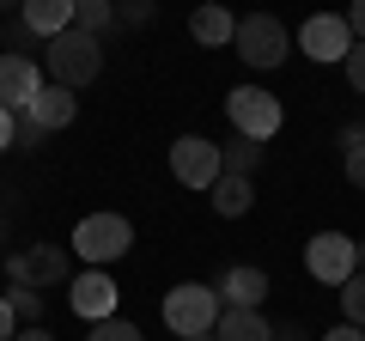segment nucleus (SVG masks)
<instances>
[{"mask_svg":"<svg viewBox=\"0 0 365 341\" xmlns=\"http://www.w3.org/2000/svg\"><path fill=\"white\" fill-rule=\"evenodd\" d=\"M359 146H365V128H359V122H347V128H341V153H359Z\"/></svg>","mask_w":365,"mask_h":341,"instance_id":"cd10ccee","label":"nucleus"},{"mask_svg":"<svg viewBox=\"0 0 365 341\" xmlns=\"http://www.w3.org/2000/svg\"><path fill=\"white\" fill-rule=\"evenodd\" d=\"M250 208H256V189H250V177H220V183H213V213H225V220H244Z\"/></svg>","mask_w":365,"mask_h":341,"instance_id":"f3484780","label":"nucleus"},{"mask_svg":"<svg viewBox=\"0 0 365 341\" xmlns=\"http://www.w3.org/2000/svg\"><path fill=\"white\" fill-rule=\"evenodd\" d=\"M353 268L365 275V238H353Z\"/></svg>","mask_w":365,"mask_h":341,"instance_id":"72a5a7b5","label":"nucleus"},{"mask_svg":"<svg viewBox=\"0 0 365 341\" xmlns=\"http://www.w3.org/2000/svg\"><path fill=\"white\" fill-rule=\"evenodd\" d=\"M13 146H31V153L43 146V128H37V116H31V110H19V116H13Z\"/></svg>","mask_w":365,"mask_h":341,"instance_id":"5701e85b","label":"nucleus"},{"mask_svg":"<svg viewBox=\"0 0 365 341\" xmlns=\"http://www.w3.org/2000/svg\"><path fill=\"white\" fill-rule=\"evenodd\" d=\"M128 250H134V225L122 213H86L73 225V256H86V268H110Z\"/></svg>","mask_w":365,"mask_h":341,"instance_id":"7ed1b4c3","label":"nucleus"},{"mask_svg":"<svg viewBox=\"0 0 365 341\" xmlns=\"http://www.w3.org/2000/svg\"><path fill=\"white\" fill-rule=\"evenodd\" d=\"M19 335V317H13V305H6V292H0V341H13Z\"/></svg>","mask_w":365,"mask_h":341,"instance_id":"bb28decb","label":"nucleus"},{"mask_svg":"<svg viewBox=\"0 0 365 341\" xmlns=\"http://www.w3.org/2000/svg\"><path fill=\"white\" fill-rule=\"evenodd\" d=\"M86 341H146V335H140L134 323H122V317H110V323H91Z\"/></svg>","mask_w":365,"mask_h":341,"instance_id":"4be33fe9","label":"nucleus"},{"mask_svg":"<svg viewBox=\"0 0 365 341\" xmlns=\"http://www.w3.org/2000/svg\"><path fill=\"white\" fill-rule=\"evenodd\" d=\"M110 25H116V6H110V0H73V31H86V37H104Z\"/></svg>","mask_w":365,"mask_h":341,"instance_id":"a211bd4d","label":"nucleus"},{"mask_svg":"<svg viewBox=\"0 0 365 341\" xmlns=\"http://www.w3.org/2000/svg\"><path fill=\"white\" fill-rule=\"evenodd\" d=\"M19 25H25L31 37L55 43L61 31H73V0H25V13H19Z\"/></svg>","mask_w":365,"mask_h":341,"instance_id":"ddd939ff","label":"nucleus"},{"mask_svg":"<svg viewBox=\"0 0 365 341\" xmlns=\"http://www.w3.org/2000/svg\"><path fill=\"white\" fill-rule=\"evenodd\" d=\"M274 341H304V329L299 323H280V329H274Z\"/></svg>","mask_w":365,"mask_h":341,"instance_id":"2f4dec72","label":"nucleus"},{"mask_svg":"<svg viewBox=\"0 0 365 341\" xmlns=\"http://www.w3.org/2000/svg\"><path fill=\"white\" fill-rule=\"evenodd\" d=\"M304 268H311V280H323V287H347L359 268H353V238L341 232H317L311 244H304Z\"/></svg>","mask_w":365,"mask_h":341,"instance_id":"6e6552de","label":"nucleus"},{"mask_svg":"<svg viewBox=\"0 0 365 341\" xmlns=\"http://www.w3.org/2000/svg\"><path fill=\"white\" fill-rule=\"evenodd\" d=\"M220 165H225V177H250V170L262 165V146H256V141H244V134H237L232 146H220Z\"/></svg>","mask_w":365,"mask_h":341,"instance_id":"6ab92c4d","label":"nucleus"},{"mask_svg":"<svg viewBox=\"0 0 365 341\" xmlns=\"http://www.w3.org/2000/svg\"><path fill=\"white\" fill-rule=\"evenodd\" d=\"M347 86L365 98V43H353V55H347Z\"/></svg>","mask_w":365,"mask_h":341,"instance_id":"393cba45","label":"nucleus"},{"mask_svg":"<svg viewBox=\"0 0 365 341\" xmlns=\"http://www.w3.org/2000/svg\"><path fill=\"white\" fill-rule=\"evenodd\" d=\"M225 116H232V128L244 134V141H274L280 134V122H287V110H280V98L262 92V86H237L232 98H225Z\"/></svg>","mask_w":365,"mask_h":341,"instance_id":"39448f33","label":"nucleus"},{"mask_svg":"<svg viewBox=\"0 0 365 341\" xmlns=\"http://www.w3.org/2000/svg\"><path fill=\"white\" fill-rule=\"evenodd\" d=\"M232 49H237V61H244V67H280L292 55V31L280 25L274 13H250V19H237Z\"/></svg>","mask_w":365,"mask_h":341,"instance_id":"20e7f679","label":"nucleus"},{"mask_svg":"<svg viewBox=\"0 0 365 341\" xmlns=\"http://www.w3.org/2000/svg\"><path fill=\"white\" fill-rule=\"evenodd\" d=\"M6 280L13 287H61V280H73V268H67V250L61 244H37V250H13L6 256Z\"/></svg>","mask_w":365,"mask_h":341,"instance_id":"423d86ee","label":"nucleus"},{"mask_svg":"<svg viewBox=\"0 0 365 341\" xmlns=\"http://www.w3.org/2000/svg\"><path fill=\"white\" fill-rule=\"evenodd\" d=\"M31 116H37V128H43V134H55V128H73V116H79V98L67 92V86H43V92H37V104H31Z\"/></svg>","mask_w":365,"mask_h":341,"instance_id":"4468645a","label":"nucleus"},{"mask_svg":"<svg viewBox=\"0 0 365 341\" xmlns=\"http://www.w3.org/2000/svg\"><path fill=\"white\" fill-rule=\"evenodd\" d=\"M323 341H365V329H353V323H341V329H329Z\"/></svg>","mask_w":365,"mask_h":341,"instance_id":"c756f323","label":"nucleus"},{"mask_svg":"<svg viewBox=\"0 0 365 341\" xmlns=\"http://www.w3.org/2000/svg\"><path fill=\"white\" fill-rule=\"evenodd\" d=\"M195 341H213V335H195Z\"/></svg>","mask_w":365,"mask_h":341,"instance_id":"f704fd0d","label":"nucleus"},{"mask_svg":"<svg viewBox=\"0 0 365 341\" xmlns=\"http://www.w3.org/2000/svg\"><path fill=\"white\" fill-rule=\"evenodd\" d=\"M341 311H347L353 329H365V275H353L347 287H341Z\"/></svg>","mask_w":365,"mask_h":341,"instance_id":"412c9836","label":"nucleus"},{"mask_svg":"<svg viewBox=\"0 0 365 341\" xmlns=\"http://www.w3.org/2000/svg\"><path fill=\"white\" fill-rule=\"evenodd\" d=\"M153 19H158V6H153V0H128V6H116V25H153Z\"/></svg>","mask_w":365,"mask_h":341,"instance_id":"b1692460","label":"nucleus"},{"mask_svg":"<svg viewBox=\"0 0 365 341\" xmlns=\"http://www.w3.org/2000/svg\"><path fill=\"white\" fill-rule=\"evenodd\" d=\"M189 37L207 43V49H220V43H232V37H237V19L225 13V6H201V13L189 19Z\"/></svg>","mask_w":365,"mask_h":341,"instance_id":"dca6fc26","label":"nucleus"},{"mask_svg":"<svg viewBox=\"0 0 365 341\" xmlns=\"http://www.w3.org/2000/svg\"><path fill=\"white\" fill-rule=\"evenodd\" d=\"M347 31H353V37H359V43H365V0H359V6H353V13H347Z\"/></svg>","mask_w":365,"mask_h":341,"instance_id":"c85d7f7f","label":"nucleus"},{"mask_svg":"<svg viewBox=\"0 0 365 341\" xmlns=\"http://www.w3.org/2000/svg\"><path fill=\"white\" fill-rule=\"evenodd\" d=\"M299 49L311 55V61H347V55H353V31H347V19H341V13H317V19H304Z\"/></svg>","mask_w":365,"mask_h":341,"instance_id":"9d476101","label":"nucleus"},{"mask_svg":"<svg viewBox=\"0 0 365 341\" xmlns=\"http://www.w3.org/2000/svg\"><path fill=\"white\" fill-rule=\"evenodd\" d=\"M347 183L365 189V146H359V153H347Z\"/></svg>","mask_w":365,"mask_h":341,"instance_id":"a878e982","label":"nucleus"},{"mask_svg":"<svg viewBox=\"0 0 365 341\" xmlns=\"http://www.w3.org/2000/svg\"><path fill=\"white\" fill-rule=\"evenodd\" d=\"M6 305H13V317L25 329H37V317H43V292L37 287H6Z\"/></svg>","mask_w":365,"mask_h":341,"instance_id":"aec40b11","label":"nucleus"},{"mask_svg":"<svg viewBox=\"0 0 365 341\" xmlns=\"http://www.w3.org/2000/svg\"><path fill=\"white\" fill-rule=\"evenodd\" d=\"M13 341H55V335H49V329H43V323H37V329H19Z\"/></svg>","mask_w":365,"mask_h":341,"instance_id":"473e14b6","label":"nucleus"},{"mask_svg":"<svg viewBox=\"0 0 365 341\" xmlns=\"http://www.w3.org/2000/svg\"><path fill=\"white\" fill-rule=\"evenodd\" d=\"M213 341H274V323L262 311H220Z\"/></svg>","mask_w":365,"mask_h":341,"instance_id":"2eb2a0df","label":"nucleus"},{"mask_svg":"<svg viewBox=\"0 0 365 341\" xmlns=\"http://www.w3.org/2000/svg\"><path fill=\"white\" fill-rule=\"evenodd\" d=\"M37 92H43V79H37V61L31 55H0V110L6 116H19V110H31L37 104Z\"/></svg>","mask_w":365,"mask_h":341,"instance_id":"9b49d317","label":"nucleus"},{"mask_svg":"<svg viewBox=\"0 0 365 341\" xmlns=\"http://www.w3.org/2000/svg\"><path fill=\"white\" fill-rule=\"evenodd\" d=\"M116 280L104 275V268H86V275H73L67 280V305H73V317L79 323H110L116 317Z\"/></svg>","mask_w":365,"mask_h":341,"instance_id":"1a4fd4ad","label":"nucleus"},{"mask_svg":"<svg viewBox=\"0 0 365 341\" xmlns=\"http://www.w3.org/2000/svg\"><path fill=\"white\" fill-rule=\"evenodd\" d=\"M43 61H49V86L79 92V86H91L104 73V43L86 37V31H61L55 43H43Z\"/></svg>","mask_w":365,"mask_h":341,"instance_id":"f257e3e1","label":"nucleus"},{"mask_svg":"<svg viewBox=\"0 0 365 341\" xmlns=\"http://www.w3.org/2000/svg\"><path fill=\"white\" fill-rule=\"evenodd\" d=\"M220 311H256L262 299H268V275H262L256 263H237V268H225L220 275Z\"/></svg>","mask_w":365,"mask_h":341,"instance_id":"f8f14e48","label":"nucleus"},{"mask_svg":"<svg viewBox=\"0 0 365 341\" xmlns=\"http://www.w3.org/2000/svg\"><path fill=\"white\" fill-rule=\"evenodd\" d=\"M0 153H13V116L0 110Z\"/></svg>","mask_w":365,"mask_h":341,"instance_id":"7c9ffc66","label":"nucleus"},{"mask_svg":"<svg viewBox=\"0 0 365 341\" xmlns=\"http://www.w3.org/2000/svg\"><path fill=\"white\" fill-rule=\"evenodd\" d=\"M220 323V292L201 287V280H182V287L165 292V329L177 341H195V335H213Z\"/></svg>","mask_w":365,"mask_h":341,"instance_id":"f03ea898","label":"nucleus"},{"mask_svg":"<svg viewBox=\"0 0 365 341\" xmlns=\"http://www.w3.org/2000/svg\"><path fill=\"white\" fill-rule=\"evenodd\" d=\"M170 170H177V183H182V189H213V183L225 177L220 146L201 141V134H182V141L170 146Z\"/></svg>","mask_w":365,"mask_h":341,"instance_id":"0eeeda50","label":"nucleus"}]
</instances>
